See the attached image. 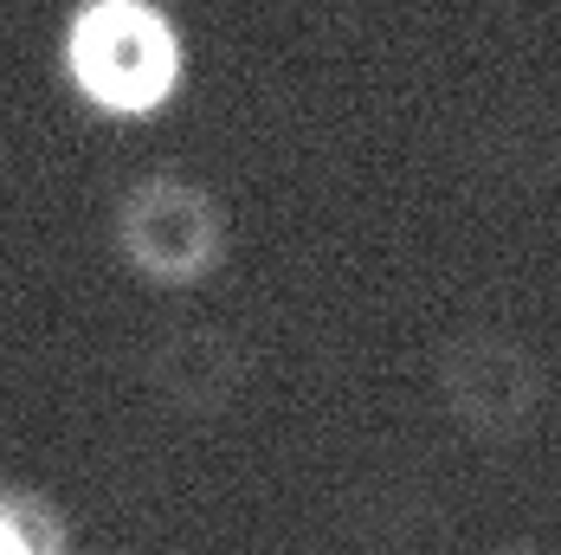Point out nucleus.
<instances>
[{"label":"nucleus","instance_id":"nucleus-1","mask_svg":"<svg viewBox=\"0 0 561 555\" xmlns=\"http://www.w3.org/2000/svg\"><path fill=\"white\" fill-rule=\"evenodd\" d=\"M187 46L156 0H84L65 20V78L104 116H156L181 91Z\"/></svg>","mask_w":561,"mask_h":555},{"label":"nucleus","instance_id":"nucleus-2","mask_svg":"<svg viewBox=\"0 0 561 555\" xmlns=\"http://www.w3.org/2000/svg\"><path fill=\"white\" fill-rule=\"evenodd\" d=\"M439 407L458 433L478 445H516L529 440L549 414V362L497 324H465L433 355Z\"/></svg>","mask_w":561,"mask_h":555},{"label":"nucleus","instance_id":"nucleus-3","mask_svg":"<svg viewBox=\"0 0 561 555\" xmlns=\"http://www.w3.org/2000/svg\"><path fill=\"white\" fill-rule=\"evenodd\" d=\"M116 252L123 265L162 291H187L201 278H214L226 265V207L214 188L174 174V168H156V174H136L123 194H116Z\"/></svg>","mask_w":561,"mask_h":555},{"label":"nucleus","instance_id":"nucleus-4","mask_svg":"<svg viewBox=\"0 0 561 555\" xmlns=\"http://www.w3.org/2000/svg\"><path fill=\"white\" fill-rule=\"evenodd\" d=\"M142 375L174 414H226L245 388V342L220 324H169L149 342Z\"/></svg>","mask_w":561,"mask_h":555},{"label":"nucleus","instance_id":"nucleus-5","mask_svg":"<svg viewBox=\"0 0 561 555\" xmlns=\"http://www.w3.org/2000/svg\"><path fill=\"white\" fill-rule=\"evenodd\" d=\"M0 555H65V517L39 491H0Z\"/></svg>","mask_w":561,"mask_h":555},{"label":"nucleus","instance_id":"nucleus-6","mask_svg":"<svg viewBox=\"0 0 561 555\" xmlns=\"http://www.w3.org/2000/svg\"><path fill=\"white\" fill-rule=\"evenodd\" d=\"M497 555H556V550H536V543H510V550H497Z\"/></svg>","mask_w":561,"mask_h":555}]
</instances>
